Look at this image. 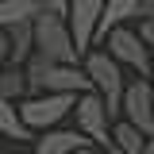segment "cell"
<instances>
[{
  "instance_id": "1",
  "label": "cell",
  "mask_w": 154,
  "mask_h": 154,
  "mask_svg": "<svg viewBox=\"0 0 154 154\" xmlns=\"http://www.w3.org/2000/svg\"><path fill=\"white\" fill-rule=\"evenodd\" d=\"M31 23H35V50L38 54H46L50 62H77L81 58V50L73 42V31H69V23H66L62 12L42 8Z\"/></svg>"
},
{
  "instance_id": "2",
  "label": "cell",
  "mask_w": 154,
  "mask_h": 154,
  "mask_svg": "<svg viewBox=\"0 0 154 154\" xmlns=\"http://www.w3.org/2000/svg\"><path fill=\"white\" fill-rule=\"evenodd\" d=\"M85 73L93 77V89L104 96L108 116H119V112H123V89H127L119 62H116L108 50H93V54L85 58Z\"/></svg>"
},
{
  "instance_id": "3",
  "label": "cell",
  "mask_w": 154,
  "mask_h": 154,
  "mask_svg": "<svg viewBox=\"0 0 154 154\" xmlns=\"http://www.w3.org/2000/svg\"><path fill=\"white\" fill-rule=\"evenodd\" d=\"M73 116H77V127L93 139V146H104V150H116V139L108 131V104H104V96L93 93V89H85V93H77L73 100Z\"/></svg>"
},
{
  "instance_id": "4",
  "label": "cell",
  "mask_w": 154,
  "mask_h": 154,
  "mask_svg": "<svg viewBox=\"0 0 154 154\" xmlns=\"http://www.w3.org/2000/svg\"><path fill=\"white\" fill-rule=\"evenodd\" d=\"M73 100H77V93H54V89H46V96L23 100L19 104V116H23V123L31 131H46V127H54L62 116L73 112Z\"/></svg>"
},
{
  "instance_id": "5",
  "label": "cell",
  "mask_w": 154,
  "mask_h": 154,
  "mask_svg": "<svg viewBox=\"0 0 154 154\" xmlns=\"http://www.w3.org/2000/svg\"><path fill=\"white\" fill-rule=\"evenodd\" d=\"M104 46H108V54L119 62V66H131V69H139L143 77H150V46L143 42V35L139 31H131V27H112L108 35H104Z\"/></svg>"
},
{
  "instance_id": "6",
  "label": "cell",
  "mask_w": 154,
  "mask_h": 154,
  "mask_svg": "<svg viewBox=\"0 0 154 154\" xmlns=\"http://www.w3.org/2000/svg\"><path fill=\"white\" fill-rule=\"evenodd\" d=\"M100 12H104V0H69V12H66V23L73 31L77 50L85 54L96 38V23H100Z\"/></svg>"
},
{
  "instance_id": "7",
  "label": "cell",
  "mask_w": 154,
  "mask_h": 154,
  "mask_svg": "<svg viewBox=\"0 0 154 154\" xmlns=\"http://www.w3.org/2000/svg\"><path fill=\"white\" fill-rule=\"evenodd\" d=\"M123 119H131L135 127L154 135V85L150 81H131L123 89Z\"/></svg>"
},
{
  "instance_id": "8",
  "label": "cell",
  "mask_w": 154,
  "mask_h": 154,
  "mask_svg": "<svg viewBox=\"0 0 154 154\" xmlns=\"http://www.w3.org/2000/svg\"><path fill=\"white\" fill-rule=\"evenodd\" d=\"M46 89H54V93H85V89H93V77L77 62H50V69L42 77V93Z\"/></svg>"
},
{
  "instance_id": "9",
  "label": "cell",
  "mask_w": 154,
  "mask_h": 154,
  "mask_svg": "<svg viewBox=\"0 0 154 154\" xmlns=\"http://www.w3.org/2000/svg\"><path fill=\"white\" fill-rule=\"evenodd\" d=\"M93 139L81 131H46L42 139H35V150L38 154H73V150H89Z\"/></svg>"
},
{
  "instance_id": "10",
  "label": "cell",
  "mask_w": 154,
  "mask_h": 154,
  "mask_svg": "<svg viewBox=\"0 0 154 154\" xmlns=\"http://www.w3.org/2000/svg\"><path fill=\"white\" fill-rule=\"evenodd\" d=\"M8 38H12V50H8V62H12V66H23L27 58L35 54V23H31V19L12 23V27H8Z\"/></svg>"
},
{
  "instance_id": "11",
  "label": "cell",
  "mask_w": 154,
  "mask_h": 154,
  "mask_svg": "<svg viewBox=\"0 0 154 154\" xmlns=\"http://www.w3.org/2000/svg\"><path fill=\"white\" fill-rule=\"evenodd\" d=\"M131 16H139V0H104V12H100V23H96V38H104L112 27L127 23Z\"/></svg>"
},
{
  "instance_id": "12",
  "label": "cell",
  "mask_w": 154,
  "mask_h": 154,
  "mask_svg": "<svg viewBox=\"0 0 154 154\" xmlns=\"http://www.w3.org/2000/svg\"><path fill=\"white\" fill-rule=\"evenodd\" d=\"M0 135H4V139H16V143L35 139V131L23 123V116H19L16 100H0Z\"/></svg>"
},
{
  "instance_id": "13",
  "label": "cell",
  "mask_w": 154,
  "mask_h": 154,
  "mask_svg": "<svg viewBox=\"0 0 154 154\" xmlns=\"http://www.w3.org/2000/svg\"><path fill=\"white\" fill-rule=\"evenodd\" d=\"M112 139H116V150H123V154H143V146H146V131L135 127L131 119H119L112 127Z\"/></svg>"
},
{
  "instance_id": "14",
  "label": "cell",
  "mask_w": 154,
  "mask_h": 154,
  "mask_svg": "<svg viewBox=\"0 0 154 154\" xmlns=\"http://www.w3.org/2000/svg\"><path fill=\"white\" fill-rule=\"evenodd\" d=\"M42 12L38 0H0V27H12V23H23V19H35Z\"/></svg>"
},
{
  "instance_id": "15",
  "label": "cell",
  "mask_w": 154,
  "mask_h": 154,
  "mask_svg": "<svg viewBox=\"0 0 154 154\" xmlns=\"http://www.w3.org/2000/svg\"><path fill=\"white\" fill-rule=\"evenodd\" d=\"M23 93H27V73H23V66H12V69L0 66V100H19Z\"/></svg>"
},
{
  "instance_id": "16",
  "label": "cell",
  "mask_w": 154,
  "mask_h": 154,
  "mask_svg": "<svg viewBox=\"0 0 154 154\" xmlns=\"http://www.w3.org/2000/svg\"><path fill=\"white\" fill-rule=\"evenodd\" d=\"M139 35H143V42L154 50V16H143V19H139Z\"/></svg>"
},
{
  "instance_id": "17",
  "label": "cell",
  "mask_w": 154,
  "mask_h": 154,
  "mask_svg": "<svg viewBox=\"0 0 154 154\" xmlns=\"http://www.w3.org/2000/svg\"><path fill=\"white\" fill-rule=\"evenodd\" d=\"M8 50H12V38H8V27H0V66H8Z\"/></svg>"
},
{
  "instance_id": "18",
  "label": "cell",
  "mask_w": 154,
  "mask_h": 154,
  "mask_svg": "<svg viewBox=\"0 0 154 154\" xmlns=\"http://www.w3.org/2000/svg\"><path fill=\"white\" fill-rule=\"evenodd\" d=\"M38 4H42V8H50V12H62V16L69 12V0H38Z\"/></svg>"
},
{
  "instance_id": "19",
  "label": "cell",
  "mask_w": 154,
  "mask_h": 154,
  "mask_svg": "<svg viewBox=\"0 0 154 154\" xmlns=\"http://www.w3.org/2000/svg\"><path fill=\"white\" fill-rule=\"evenodd\" d=\"M139 16H154V0H139Z\"/></svg>"
},
{
  "instance_id": "20",
  "label": "cell",
  "mask_w": 154,
  "mask_h": 154,
  "mask_svg": "<svg viewBox=\"0 0 154 154\" xmlns=\"http://www.w3.org/2000/svg\"><path fill=\"white\" fill-rule=\"evenodd\" d=\"M143 154H154V135H146V146H143Z\"/></svg>"
},
{
  "instance_id": "21",
  "label": "cell",
  "mask_w": 154,
  "mask_h": 154,
  "mask_svg": "<svg viewBox=\"0 0 154 154\" xmlns=\"http://www.w3.org/2000/svg\"><path fill=\"white\" fill-rule=\"evenodd\" d=\"M150 77H154V54H150Z\"/></svg>"
}]
</instances>
